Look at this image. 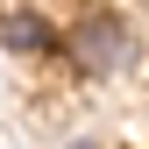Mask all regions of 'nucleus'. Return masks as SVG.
Returning a JSON list of instances; mask_svg holds the SVG:
<instances>
[{
    "mask_svg": "<svg viewBox=\"0 0 149 149\" xmlns=\"http://www.w3.org/2000/svg\"><path fill=\"white\" fill-rule=\"evenodd\" d=\"M64 57H71V71H85V78H121V71L135 64V29L121 22V7H85L78 22L64 29Z\"/></svg>",
    "mask_w": 149,
    "mask_h": 149,
    "instance_id": "nucleus-1",
    "label": "nucleus"
},
{
    "mask_svg": "<svg viewBox=\"0 0 149 149\" xmlns=\"http://www.w3.org/2000/svg\"><path fill=\"white\" fill-rule=\"evenodd\" d=\"M0 50H14V57H43V50H57V29H50L29 0H7V7H0Z\"/></svg>",
    "mask_w": 149,
    "mask_h": 149,
    "instance_id": "nucleus-2",
    "label": "nucleus"
}]
</instances>
